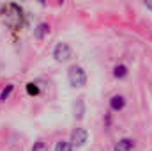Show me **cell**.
I'll return each mask as SVG.
<instances>
[{
  "mask_svg": "<svg viewBox=\"0 0 152 151\" xmlns=\"http://www.w3.org/2000/svg\"><path fill=\"white\" fill-rule=\"evenodd\" d=\"M110 107H112V110H115V112L122 110V109L126 107V98H124V96H120V94L112 96V100H110Z\"/></svg>",
  "mask_w": 152,
  "mask_h": 151,
  "instance_id": "cell-4",
  "label": "cell"
},
{
  "mask_svg": "<svg viewBox=\"0 0 152 151\" xmlns=\"http://www.w3.org/2000/svg\"><path fill=\"white\" fill-rule=\"evenodd\" d=\"M32 151H50L48 150V144L44 141H37L34 146H32Z\"/></svg>",
  "mask_w": 152,
  "mask_h": 151,
  "instance_id": "cell-11",
  "label": "cell"
},
{
  "mask_svg": "<svg viewBox=\"0 0 152 151\" xmlns=\"http://www.w3.org/2000/svg\"><path fill=\"white\" fill-rule=\"evenodd\" d=\"M145 7H147V9H152V2H147V4H145Z\"/></svg>",
  "mask_w": 152,
  "mask_h": 151,
  "instance_id": "cell-13",
  "label": "cell"
},
{
  "mask_svg": "<svg viewBox=\"0 0 152 151\" xmlns=\"http://www.w3.org/2000/svg\"><path fill=\"white\" fill-rule=\"evenodd\" d=\"M85 114V105H83V100H78L75 103V117L76 119H81Z\"/></svg>",
  "mask_w": 152,
  "mask_h": 151,
  "instance_id": "cell-8",
  "label": "cell"
},
{
  "mask_svg": "<svg viewBox=\"0 0 152 151\" xmlns=\"http://www.w3.org/2000/svg\"><path fill=\"white\" fill-rule=\"evenodd\" d=\"M87 139H88V133H87V130L85 128H75L73 132H71V146H76V148H81V146H85V142H87Z\"/></svg>",
  "mask_w": 152,
  "mask_h": 151,
  "instance_id": "cell-3",
  "label": "cell"
},
{
  "mask_svg": "<svg viewBox=\"0 0 152 151\" xmlns=\"http://www.w3.org/2000/svg\"><path fill=\"white\" fill-rule=\"evenodd\" d=\"M27 93H28L30 96H37L39 94V87L34 84V82H30V84H27Z\"/></svg>",
  "mask_w": 152,
  "mask_h": 151,
  "instance_id": "cell-12",
  "label": "cell"
},
{
  "mask_svg": "<svg viewBox=\"0 0 152 151\" xmlns=\"http://www.w3.org/2000/svg\"><path fill=\"white\" fill-rule=\"evenodd\" d=\"M50 32V25L48 23H39L37 29H34V38L36 39H44Z\"/></svg>",
  "mask_w": 152,
  "mask_h": 151,
  "instance_id": "cell-6",
  "label": "cell"
},
{
  "mask_svg": "<svg viewBox=\"0 0 152 151\" xmlns=\"http://www.w3.org/2000/svg\"><path fill=\"white\" fill-rule=\"evenodd\" d=\"M113 76L115 78H126L127 76V68L124 64H117L113 68Z\"/></svg>",
  "mask_w": 152,
  "mask_h": 151,
  "instance_id": "cell-7",
  "label": "cell"
},
{
  "mask_svg": "<svg viewBox=\"0 0 152 151\" xmlns=\"http://www.w3.org/2000/svg\"><path fill=\"white\" fill-rule=\"evenodd\" d=\"M55 151H73V146L69 141H58L55 144Z\"/></svg>",
  "mask_w": 152,
  "mask_h": 151,
  "instance_id": "cell-9",
  "label": "cell"
},
{
  "mask_svg": "<svg viewBox=\"0 0 152 151\" xmlns=\"http://www.w3.org/2000/svg\"><path fill=\"white\" fill-rule=\"evenodd\" d=\"M133 148H134V142L131 139H120L113 146V151H133Z\"/></svg>",
  "mask_w": 152,
  "mask_h": 151,
  "instance_id": "cell-5",
  "label": "cell"
},
{
  "mask_svg": "<svg viewBox=\"0 0 152 151\" xmlns=\"http://www.w3.org/2000/svg\"><path fill=\"white\" fill-rule=\"evenodd\" d=\"M67 78L71 87H83L87 84V73L81 66H71L67 71Z\"/></svg>",
  "mask_w": 152,
  "mask_h": 151,
  "instance_id": "cell-1",
  "label": "cell"
},
{
  "mask_svg": "<svg viewBox=\"0 0 152 151\" xmlns=\"http://www.w3.org/2000/svg\"><path fill=\"white\" fill-rule=\"evenodd\" d=\"M12 89H14V85H12V84H7V85H5V89H4V91L0 93V101H5V100H7V98L11 96Z\"/></svg>",
  "mask_w": 152,
  "mask_h": 151,
  "instance_id": "cell-10",
  "label": "cell"
},
{
  "mask_svg": "<svg viewBox=\"0 0 152 151\" xmlns=\"http://www.w3.org/2000/svg\"><path fill=\"white\" fill-rule=\"evenodd\" d=\"M53 57L58 62H67L73 59V48L67 43H57V46L53 48Z\"/></svg>",
  "mask_w": 152,
  "mask_h": 151,
  "instance_id": "cell-2",
  "label": "cell"
}]
</instances>
